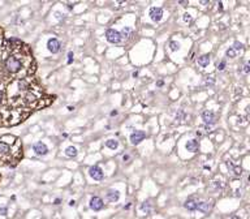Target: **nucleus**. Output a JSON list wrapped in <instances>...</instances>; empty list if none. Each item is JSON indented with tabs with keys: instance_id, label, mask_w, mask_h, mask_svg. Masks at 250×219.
Masks as SVG:
<instances>
[{
	"instance_id": "nucleus-14",
	"label": "nucleus",
	"mask_w": 250,
	"mask_h": 219,
	"mask_svg": "<svg viewBox=\"0 0 250 219\" xmlns=\"http://www.w3.org/2000/svg\"><path fill=\"white\" fill-rule=\"evenodd\" d=\"M184 207H185L186 210H189V211H194L197 209V201L188 200V201H185V204H184Z\"/></svg>"
},
{
	"instance_id": "nucleus-15",
	"label": "nucleus",
	"mask_w": 250,
	"mask_h": 219,
	"mask_svg": "<svg viewBox=\"0 0 250 219\" xmlns=\"http://www.w3.org/2000/svg\"><path fill=\"white\" fill-rule=\"evenodd\" d=\"M210 63V56L209 55H202V56L198 57V64L201 67H207Z\"/></svg>"
},
{
	"instance_id": "nucleus-28",
	"label": "nucleus",
	"mask_w": 250,
	"mask_h": 219,
	"mask_svg": "<svg viewBox=\"0 0 250 219\" xmlns=\"http://www.w3.org/2000/svg\"><path fill=\"white\" fill-rule=\"evenodd\" d=\"M249 71H250V68H249V64L246 63V64L244 65V72H245V73H249Z\"/></svg>"
},
{
	"instance_id": "nucleus-27",
	"label": "nucleus",
	"mask_w": 250,
	"mask_h": 219,
	"mask_svg": "<svg viewBox=\"0 0 250 219\" xmlns=\"http://www.w3.org/2000/svg\"><path fill=\"white\" fill-rule=\"evenodd\" d=\"M73 61V52H69L68 54V64H70Z\"/></svg>"
},
{
	"instance_id": "nucleus-17",
	"label": "nucleus",
	"mask_w": 250,
	"mask_h": 219,
	"mask_svg": "<svg viewBox=\"0 0 250 219\" xmlns=\"http://www.w3.org/2000/svg\"><path fill=\"white\" fill-rule=\"evenodd\" d=\"M65 154H67V156H70V158H73V156L77 155V149L73 148V146H69V148L65 149Z\"/></svg>"
},
{
	"instance_id": "nucleus-25",
	"label": "nucleus",
	"mask_w": 250,
	"mask_h": 219,
	"mask_svg": "<svg viewBox=\"0 0 250 219\" xmlns=\"http://www.w3.org/2000/svg\"><path fill=\"white\" fill-rule=\"evenodd\" d=\"M214 82H215V80H214V77H212V76L206 77V84H207V85H209V84H210V85H212Z\"/></svg>"
},
{
	"instance_id": "nucleus-33",
	"label": "nucleus",
	"mask_w": 250,
	"mask_h": 219,
	"mask_svg": "<svg viewBox=\"0 0 250 219\" xmlns=\"http://www.w3.org/2000/svg\"><path fill=\"white\" fill-rule=\"evenodd\" d=\"M138 76V72H133V77H137Z\"/></svg>"
},
{
	"instance_id": "nucleus-8",
	"label": "nucleus",
	"mask_w": 250,
	"mask_h": 219,
	"mask_svg": "<svg viewBox=\"0 0 250 219\" xmlns=\"http://www.w3.org/2000/svg\"><path fill=\"white\" fill-rule=\"evenodd\" d=\"M89 175H90L94 180H102V179H103V171H102V168L98 167V166L90 167V170H89Z\"/></svg>"
},
{
	"instance_id": "nucleus-5",
	"label": "nucleus",
	"mask_w": 250,
	"mask_h": 219,
	"mask_svg": "<svg viewBox=\"0 0 250 219\" xmlns=\"http://www.w3.org/2000/svg\"><path fill=\"white\" fill-rule=\"evenodd\" d=\"M202 119L207 125H214V124L216 123V116L211 111H205V112H202Z\"/></svg>"
},
{
	"instance_id": "nucleus-10",
	"label": "nucleus",
	"mask_w": 250,
	"mask_h": 219,
	"mask_svg": "<svg viewBox=\"0 0 250 219\" xmlns=\"http://www.w3.org/2000/svg\"><path fill=\"white\" fill-rule=\"evenodd\" d=\"M106 196H107V200L110 202H116V201H119V198H120V192L116 191V189H110Z\"/></svg>"
},
{
	"instance_id": "nucleus-6",
	"label": "nucleus",
	"mask_w": 250,
	"mask_h": 219,
	"mask_svg": "<svg viewBox=\"0 0 250 219\" xmlns=\"http://www.w3.org/2000/svg\"><path fill=\"white\" fill-rule=\"evenodd\" d=\"M47 48H48V51L52 52V54H57V52L60 51V42H59L56 38L48 39V42H47Z\"/></svg>"
},
{
	"instance_id": "nucleus-31",
	"label": "nucleus",
	"mask_w": 250,
	"mask_h": 219,
	"mask_svg": "<svg viewBox=\"0 0 250 219\" xmlns=\"http://www.w3.org/2000/svg\"><path fill=\"white\" fill-rule=\"evenodd\" d=\"M156 85H158V86H162V85H163V81H158Z\"/></svg>"
},
{
	"instance_id": "nucleus-32",
	"label": "nucleus",
	"mask_w": 250,
	"mask_h": 219,
	"mask_svg": "<svg viewBox=\"0 0 250 219\" xmlns=\"http://www.w3.org/2000/svg\"><path fill=\"white\" fill-rule=\"evenodd\" d=\"M117 114V111H112V112H111V116H115Z\"/></svg>"
},
{
	"instance_id": "nucleus-2",
	"label": "nucleus",
	"mask_w": 250,
	"mask_h": 219,
	"mask_svg": "<svg viewBox=\"0 0 250 219\" xmlns=\"http://www.w3.org/2000/svg\"><path fill=\"white\" fill-rule=\"evenodd\" d=\"M106 38L110 43H113V44H117L121 42V35L119 31H116L115 29H108L106 31Z\"/></svg>"
},
{
	"instance_id": "nucleus-22",
	"label": "nucleus",
	"mask_w": 250,
	"mask_h": 219,
	"mask_svg": "<svg viewBox=\"0 0 250 219\" xmlns=\"http://www.w3.org/2000/svg\"><path fill=\"white\" fill-rule=\"evenodd\" d=\"M242 47H244V46H242V43H240V42H235V46H233V50L235 51H238V50H242Z\"/></svg>"
},
{
	"instance_id": "nucleus-20",
	"label": "nucleus",
	"mask_w": 250,
	"mask_h": 219,
	"mask_svg": "<svg viewBox=\"0 0 250 219\" xmlns=\"http://www.w3.org/2000/svg\"><path fill=\"white\" fill-rule=\"evenodd\" d=\"M225 55H227V57H235L236 56V51L231 47V48H228V50H227Z\"/></svg>"
},
{
	"instance_id": "nucleus-16",
	"label": "nucleus",
	"mask_w": 250,
	"mask_h": 219,
	"mask_svg": "<svg viewBox=\"0 0 250 219\" xmlns=\"http://www.w3.org/2000/svg\"><path fill=\"white\" fill-rule=\"evenodd\" d=\"M141 210H142L145 214H149L150 211H151V204H150V201H145L143 204L141 205Z\"/></svg>"
},
{
	"instance_id": "nucleus-19",
	"label": "nucleus",
	"mask_w": 250,
	"mask_h": 219,
	"mask_svg": "<svg viewBox=\"0 0 250 219\" xmlns=\"http://www.w3.org/2000/svg\"><path fill=\"white\" fill-rule=\"evenodd\" d=\"M130 33H132V29H130V28H124V29H123V31L120 33L121 39H123V38H128V37H129Z\"/></svg>"
},
{
	"instance_id": "nucleus-13",
	"label": "nucleus",
	"mask_w": 250,
	"mask_h": 219,
	"mask_svg": "<svg viewBox=\"0 0 250 219\" xmlns=\"http://www.w3.org/2000/svg\"><path fill=\"white\" fill-rule=\"evenodd\" d=\"M199 148V143L197 140H192V141H189L186 143V150L188 151H192V153H195L197 150Z\"/></svg>"
},
{
	"instance_id": "nucleus-3",
	"label": "nucleus",
	"mask_w": 250,
	"mask_h": 219,
	"mask_svg": "<svg viewBox=\"0 0 250 219\" xmlns=\"http://www.w3.org/2000/svg\"><path fill=\"white\" fill-rule=\"evenodd\" d=\"M150 17L154 22H159L163 17V9L159 8V7H153L150 9Z\"/></svg>"
},
{
	"instance_id": "nucleus-24",
	"label": "nucleus",
	"mask_w": 250,
	"mask_h": 219,
	"mask_svg": "<svg viewBox=\"0 0 250 219\" xmlns=\"http://www.w3.org/2000/svg\"><path fill=\"white\" fill-rule=\"evenodd\" d=\"M171 50H172V51L179 50V43H176V42H172V43H171Z\"/></svg>"
},
{
	"instance_id": "nucleus-21",
	"label": "nucleus",
	"mask_w": 250,
	"mask_h": 219,
	"mask_svg": "<svg viewBox=\"0 0 250 219\" xmlns=\"http://www.w3.org/2000/svg\"><path fill=\"white\" fill-rule=\"evenodd\" d=\"M232 168H233V174H235L236 176H240V175L242 174V168H241V167H238V166H236V167L233 166Z\"/></svg>"
},
{
	"instance_id": "nucleus-35",
	"label": "nucleus",
	"mask_w": 250,
	"mask_h": 219,
	"mask_svg": "<svg viewBox=\"0 0 250 219\" xmlns=\"http://www.w3.org/2000/svg\"><path fill=\"white\" fill-rule=\"evenodd\" d=\"M1 98H3V97H1V93H0V102H1Z\"/></svg>"
},
{
	"instance_id": "nucleus-4",
	"label": "nucleus",
	"mask_w": 250,
	"mask_h": 219,
	"mask_svg": "<svg viewBox=\"0 0 250 219\" xmlns=\"http://www.w3.org/2000/svg\"><path fill=\"white\" fill-rule=\"evenodd\" d=\"M104 206V202L100 197H93L90 200V209L94 211H99Z\"/></svg>"
},
{
	"instance_id": "nucleus-29",
	"label": "nucleus",
	"mask_w": 250,
	"mask_h": 219,
	"mask_svg": "<svg viewBox=\"0 0 250 219\" xmlns=\"http://www.w3.org/2000/svg\"><path fill=\"white\" fill-rule=\"evenodd\" d=\"M0 213L3 215H7V209H0Z\"/></svg>"
},
{
	"instance_id": "nucleus-34",
	"label": "nucleus",
	"mask_w": 250,
	"mask_h": 219,
	"mask_svg": "<svg viewBox=\"0 0 250 219\" xmlns=\"http://www.w3.org/2000/svg\"><path fill=\"white\" fill-rule=\"evenodd\" d=\"M231 219H240V218H238V217H237V215H233V217H232V218H231Z\"/></svg>"
},
{
	"instance_id": "nucleus-12",
	"label": "nucleus",
	"mask_w": 250,
	"mask_h": 219,
	"mask_svg": "<svg viewBox=\"0 0 250 219\" xmlns=\"http://www.w3.org/2000/svg\"><path fill=\"white\" fill-rule=\"evenodd\" d=\"M195 210H199L202 213H209L211 210V205L209 202H197V209Z\"/></svg>"
},
{
	"instance_id": "nucleus-7",
	"label": "nucleus",
	"mask_w": 250,
	"mask_h": 219,
	"mask_svg": "<svg viewBox=\"0 0 250 219\" xmlns=\"http://www.w3.org/2000/svg\"><path fill=\"white\" fill-rule=\"evenodd\" d=\"M145 132L143 130H136V132H133L130 135V142L133 143V145H138L141 141H143L145 138Z\"/></svg>"
},
{
	"instance_id": "nucleus-18",
	"label": "nucleus",
	"mask_w": 250,
	"mask_h": 219,
	"mask_svg": "<svg viewBox=\"0 0 250 219\" xmlns=\"http://www.w3.org/2000/svg\"><path fill=\"white\" fill-rule=\"evenodd\" d=\"M106 146L115 150V149H117V146H119V142H117L116 140H108V141H106Z\"/></svg>"
},
{
	"instance_id": "nucleus-11",
	"label": "nucleus",
	"mask_w": 250,
	"mask_h": 219,
	"mask_svg": "<svg viewBox=\"0 0 250 219\" xmlns=\"http://www.w3.org/2000/svg\"><path fill=\"white\" fill-rule=\"evenodd\" d=\"M9 154H11V146H9L7 142L0 141V155L5 156V155H9Z\"/></svg>"
},
{
	"instance_id": "nucleus-30",
	"label": "nucleus",
	"mask_w": 250,
	"mask_h": 219,
	"mask_svg": "<svg viewBox=\"0 0 250 219\" xmlns=\"http://www.w3.org/2000/svg\"><path fill=\"white\" fill-rule=\"evenodd\" d=\"M74 205H76L74 201H69V206H74Z\"/></svg>"
},
{
	"instance_id": "nucleus-9",
	"label": "nucleus",
	"mask_w": 250,
	"mask_h": 219,
	"mask_svg": "<svg viewBox=\"0 0 250 219\" xmlns=\"http://www.w3.org/2000/svg\"><path fill=\"white\" fill-rule=\"evenodd\" d=\"M33 149H34V151H35V154H37V155H46L48 153V148L46 146V143H43V142L34 143Z\"/></svg>"
},
{
	"instance_id": "nucleus-26",
	"label": "nucleus",
	"mask_w": 250,
	"mask_h": 219,
	"mask_svg": "<svg viewBox=\"0 0 250 219\" xmlns=\"http://www.w3.org/2000/svg\"><path fill=\"white\" fill-rule=\"evenodd\" d=\"M182 18H184V21H185V22H190V21H192V17H190V15H188V13L184 15Z\"/></svg>"
},
{
	"instance_id": "nucleus-23",
	"label": "nucleus",
	"mask_w": 250,
	"mask_h": 219,
	"mask_svg": "<svg viewBox=\"0 0 250 219\" xmlns=\"http://www.w3.org/2000/svg\"><path fill=\"white\" fill-rule=\"evenodd\" d=\"M216 68H218V71H223L225 68V60H223V61H220V63L216 65Z\"/></svg>"
},
{
	"instance_id": "nucleus-1",
	"label": "nucleus",
	"mask_w": 250,
	"mask_h": 219,
	"mask_svg": "<svg viewBox=\"0 0 250 219\" xmlns=\"http://www.w3.org/2000/svg\"><path fill=\"white\" fill-rule=\"evenodd\" d=\"M5 68L7 71H9L11 73H16L21 69V60L16 56H9L5 60Z\"/></svg>"
}]
</instances>
